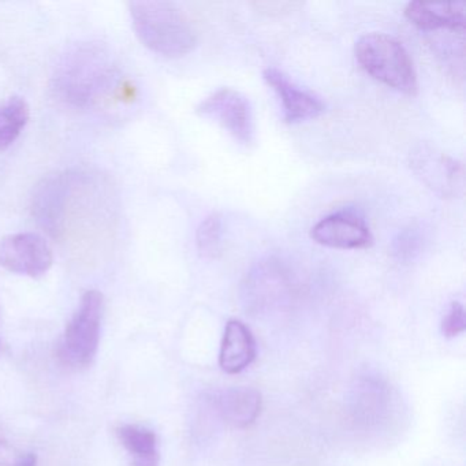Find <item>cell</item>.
Instances as JSON below:
<instances>
[{"label": "cell", "mask_w": 466, "mask_h": 466, "mask_svg": "<svg viewBox=\"0 0 466 466\" xmlns=\"http://www.w3.org/2000/svg\"><path fill=\"white\" fill-rule=\"evenodd\" d=\"M116 83V67L96 45L81 46L66 56L56 77V91L73 106L94 105Z\"/></svg>", "instance_id": "cell-2"}, {"label": "cell", "mask_w": 466, "mask_h": 466, "mask_svg": "<svg viewBox=\"0 0 466 466\" xmlns=\"http://www.w3.org/2000/svg\"><path fill=\"white\" fill-rule=\"evenodd\" d=\"M222 218L220 215L212 214L201 222L198 228V252L203 258H215L222 252Z\"/></svg>", "instance_id": "cell-16"}, {"label": "cell", "mask_w": 466, "mask_h": 466, "mask_svg": "<svg viewBox=\"0 0 466 466\" xmlns=\"http://www.w3.org/2000/svg\"><path fill=\"white\" fill-rule=\"evenodd\" d=\"M310 237L318 244L335 249H364L373 242L364 218L353 209H342L319 220Z\"/></svg>", "instance_id": "cell-7"}, {"label": "cell", "mask_w": 466, "mask_h": 466, "mask_svg": "<svg viewBox=\"0 0 466 466\" xmlns=\"http://www.w3.org/2000/svg\"><path fill=\"white\" fill-rule=\"evenodd\" d=\"M357 62L360 66L384 86L413 95L419 91L413 61L402 43L384 34H368L357 40Z\"/></svg>", "instance_id": "cell-3"}, {"label": "cell", "mask_w": 466, "mask_h": 466, "mask_svg": "<svg viewBox=\"0 0 466 466\" xmlns=\"http://www.w3.org/2000/svg\"><path fill=\"white\" fill-rule=\"evenodd\" d=\"M196 113L219 124L238 143L247 147L255 143L252 106L248 97L237 89L220 88L212 92L198 106Z\"/></svg>", "instance_id": "cell-5"}, {"label": "cell", "mask_w": 466, "mask_h": 466, "mask_svg": "<svg viewBox=\"0 0 466 466\" xmlns=\"http://www.w3.org/2000/svg\"><path fill=\"white\" fill-rule=\"evenodd\" d=\"M116 436L132 457L130 466H159V443L154 431L141 425L125 424L116 430Z\"/></svg>", "instance_id": "cell-14"}, {"label": "cell", "mask_w": 466, "mask_h": 466, "mask_svg": "<svg viewBox=\"0 0 466 466\" xmlns=\"http://www.w3.org/2000/svg\"><path fill=\"white\" fill-rule=\"evenodd\" d=\"M417 165L421 167L424 181L431 187L441 190L444 195L457 193V189L462 187V165L449 155L422 152Z\"/></svg>", "instance_id": "cell-13"}, {"label": "cell", "mask_w": 466, "mask_h": 466, "mask_svg": "<svg viewBox=\"0 0 466 466\" xmlns=\"http://www.w3.org/2000/svg\"><path fill=\"white\" fill-rule=\"evenodd\" d=\"M103 313V294L97 290L86 291L59 345L58 356L65 365L81 370L94 362L99 349Z\"/></svg>", "instance_id": "cell-4"}, {"label": "cell", "mask_w": 466, "mask_h": 466, "mask_svg": "<svg viewBox=\"0 0 466 466\" xmlns=\"http://www.w3.org/2000/svg\"><path fill=\"white\" fill-rule=\"evenodd\" d=\"M18 457L20 455H17L15 450L6 441L0 439V466H15Z\"/></svg>", "instance_id": "cell-20"}, {"label": "cell", "mask_w": 466, "mask_h": 466, "mask_svg": "<svg viewBox=\"0 0 466 466\" xmlns=\"http://www.w3.org/2000/svg\"><path fill=\"white\" fill-rule=\"evenodd\" d=\"M263 77L279 97L286 122L289 124L318 118L326 110V105L318 95L297 86L277 67H267Z\"/></svg>", "instance_id": "cell-9"}, {"label": "cell", "mask_w": 466, "mask_h": 466, "mask_svg": "<svg viewBox=\"0 0 466 466\" xmlns=\"http://www.w3.org/2000/svg\"><path fill=\"white\" fill-rule=\"evenodd\" d=\"M258 356L256 340L249 327L241 320L231 319L228 321L220 346L219 365L226 373L242 372Z\"/></svg>", "instance_id": "cell-11"}, {"label": "cell", "mask_w": 466, "mask_h": 466, "mask_svg": "<svg viewBox=\"0 0 466 466\" xmlns=\"http://www.w3.org/2000/svg\"><path fill=\"white\" fill-rule=\"evenodd\" d=\"M253 6L264 15H275L293 12L294 7H299L301 5L291 4V2H258V4H253Z\"/></svg>", "instance_id": "cell-19"}, {"label": "cell", "mask_w": 466, "mask_h": 466, "mask_svg": "<svg viewBox=\"0 0 466 466\" xmlns=\"http://www.w3.org/2000/svg\"><path fill=\"white\" fill-rule=\"evenodd\" d=\"M53 263V249L39 234H12L0 241V267L7 271L39 278Z\"/></svg>", "instance_id": "cell-6"}, {"label": "cell", "mask_w": 466, "mask_h": 466, "mask_svg": "<svg viewBox=\"0 0 466 466\" xmlns=\"http://www.w3.org/2000/svg\"><path fill=\"white\" fill-rule=\"evenodd\" d=\"M75 187V177L70 173L56 174L43 179L32 198V211L40 226L51 236L61 233L66 218L67 203Z\"/></svg>", "instance_id": "cell-8"}, {"label": "cell", "mask_w": 466, "mask_h": 466, "mask_svg": "<svg viewBox=\"0 0 466 466\" xmlns=\"http://www.w3.org/2000/svg\"><path fill=\"white\" fill-rule=\"evenodd\" d=\"M129 13L138 39L154 53L178 58L196 47L195 28L176 5L159 0H140L130 2Z\"/></svg>", "instance_id": "cell-1"}, {"label": "cell", "mask_w": 466, "mask_h": 466, "mask_svg": "<svg viewBox=\"0 0 466 466\" xmlns=\"http://www.w3.org/2000/svg\"><path fill=\"white\" fill-rule=\"evenodd\" d=\"M261 394L250 387L226 390L218 400L220 416L233 428H247L258 420L261 411Z\"/></svg>", "instance_id": "cell-12"}, {"label": "cell", "mask_w": 466, "mask_h": 466, "mask_svg": "<svg viewBox=\"0 0 466 466\" xmlns=\"http://www.w3.org/2000/svg\"><path fill=\"white\" fill-rule=\"evenodd\" d=\"M31 110L23 97L15 96L0 107V151L9 148L28 124Z\"/></svg>", "instance_id": "cell-15"}, {"label": "cell", "mask_w": 466, "mask_h": 466, "mask_svg": "<svg viewBox=\"0 0 466 466\" xmlns=\"http://www.w3.org/2000/svg\"><path fill=\"white\" fill-rule=\"evenodd\" d=\"M466 329L465 308L461 302H452L449 312L441 321V332L444 337L455 338Z\"/></svg>", "instance_id": "cell-17"}, {"label": "cell", "mask_w": 466, "mask_h": 466, "mask_svg": "<svg viewBox=\"0 0 466 466\" xmlns=\"http://www.w3.org/2000/svg\"><path fill=\"white\" fill-rule=\"evenodd\" d=\"M405 17L422 31H446L462 35L465 31V4H425L409 2L406 5Z\"/></svg>", "instance_id": "cell-10"}, {"label": "cell", "mask_w": 466, "mask_h": 466, "mask_svg": "<svg viewBox=\"0 0 466 466\" xmlns=\"http://www.w3.org/2000/svg\"><path fill=\"white\" fill-rule=\"evenodd\" d=\"M421 238L416 228H405L394 241V252L400 258H411L419 253Z\"/></svg>", "instance_id": "cell-18"}]
</instances>
